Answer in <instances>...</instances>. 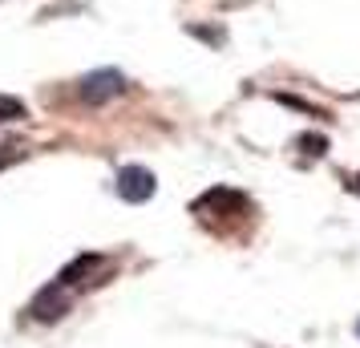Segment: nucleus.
Wrapping results in <instances>:
<instances>
[{
    "label": "nucleus",
    "instance_id": "nucleus-1",
    "mask_svg": "<svg viewBox=\"0 0 360 348\" xmlns=\"http://www.w3.org/2000/svg\"><path fill=\"white\" fill-rule=\"evenodd\" d=\"M126 89H130V82H126L122 69H94V73H85L82 82H77V98L85 105H105V101L122 98Z\"/></svg>",
    "mask_w": 360,
    "mask_h": 348
},
{
    "label": "nucleus",
    "instance_id": "nucleus-2",
    "mask_svg": "<svg viewBox=\"0 0 360 348\" xmlns=\"http://www.w3.org/2000/svg\"><path fill=\"white\" fill-rule=\"evenodd\" d=\"M154 191H158L154 170H146V166H122V174H117V195L126 202H150Z\"/></svg>",
    "mask_w": 360,
    "mask_h": 348
},
{
    "label": "nucleus",
    "instance_id": "nucleus-3",
    "mask_svg": "<svg viewBox=\"0 0 360 348\" xmlns=\"http://www.w3.org/2000/svg\"><path fill=\"white\" fill-rule=\"evenodd\" d=\"M65 312H69V296H65L61 283H53V288H45V292H37V299H33V316L37 320L53 324V320H61Z\"/></svg>",
    "mask_w": 360,
    "mask_h": 348
},
{
    "label": "nucleus",
    "instance_id": "nucleus-4",
    "mask_svg": "<svg viewBox=\"0 0 360 348\" xmlns=\"http://www.w3.org/2000/svg\"><path fill=\"white\" fill-rule=\"evenodd\" d=\"M94 267H101V255H94V251H89V255H82V259H73V264L57 276V283H61V288H69V283H77L82 276H89Z\"/></svg>",
    "mask_w": 360,
    "mask_h": 348
},
{
    "label": "nucleus",
    "instance_id": "nucleus-5",
    "mask_svg": "<svg viewBox=\"0 0 360 348\" xmlns=\"http://www.w3.org/2000/svg\"><path fill=\"white\" fill-rule=\"evenodd\" d=\"M295 150H304V154H308V158H320V154H328V138L324 134H300V138H295Z\"/></svg>",
    "mask_w": 360,
    "mask_h": 348
},
{
    "label": "nucleus",
    "instance_id": "nucleus-6",
    "mask_svg": "<svg viewBox=\"0 0 360 348\" xmlns=\"http://www.w3.org/2000/svg\"><path fill=\"white\" fill-rule=\"evenodd\" d=\"M25 114H29V110H25V101H20V98L0 94V122H20Z\"/></svg>",
    "mask_w": 360,
    "mask_h": 348
},
{
    "label": "nucleus",
    "instance_id": "nucleus-7",
    "mask_svg": "<svg viewBox=\"0 0 360 348\" xmlns=\"http://www.w3.org/2000/svg\"><path fill=\"white\" fill-rule=\"evenodd\" d=\"M276 101H279V105H288V110H300V114L324 117V110H320V105H311V101H304V98H292V94H276Z\"/></svg>",
    "mask_w": 360,
    "mask_h": 348
},
{
    "label": "nucleus",
    "instance_id": "nucleus-8",
    "mask_svg": "<svg viewBox=\"0 0 360 348\" xmlns=\"http://www.w3.org/2000/svg\"><path fill=\"white\" fill-rule=\"evenodd\" d=\"M77 17V13H85V4H77V0H61V4H49V8H41V20H49V17Z\"/></svg>",
    "mask_w": 360,
    "mask_h": 348
},
{
    "label": "nucleus",
    "instance_id": "nucleus-9",
    "mask_svg": "<svg viewBox=\"0 0 360 348\" xmlns=\"http://www.w3.org/2000/svg\"><path fill=\"white\" fill-rule=\"evenodd\" d=\"M186 33L198 37V41H207V45H214V49L223 45V33H219V29H207V25H186Z\"/></svg>",
    "mask_w": 360,
    "mask_h": 348
},
{
    "label": "nucleus",
    "instance_id": "nucleus-10",
    "mask_svg": "<svg viewBox=\"0 0 360 348\" xmlns=\"http://www.w3.org/2000/svg\"><path fill=\"white\" fill-rule=\"evenodd\" d=\"M20 158H25V150H4V146H0V170H4V166H13V162H20Z\"/></svg>",
    "mask_w": 360,
    "mask_h": 348
},
{
    "label": "nucleus",
    "instance_id": "nucleus-11",
    "mask_svg": "<svg viewBox=\"0 0 360 348\" xmlns=\"http://www.w3.org/2000/svg\"><path fill=\"white\" fill-rule=\"evenodd\" d=\"M348 191H352V195H360V174L352 179V183H348Z\"/></svg>",
    "mask_w": 360,
    "mask_h": 348
},
{
    "label": "nucleus",
    "instance_id": "nucleus-12",
    "mask_svg": "<svg viewBox=\"0 0 360 348\" xmlns=\"http://www.w3.org/2000/svg\"><path fill=\"white\" fill-rule=\"evenodd\" d=\"M356 332H360V320H356Z\"/></svg>",
    "mask_w": 360,
    "mask_h": 348
}]
</instances>
